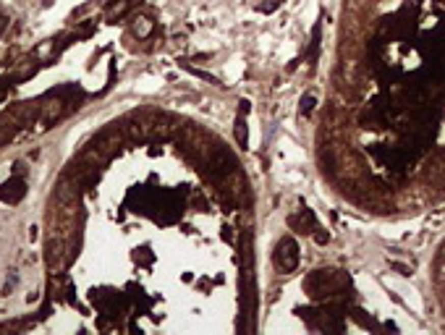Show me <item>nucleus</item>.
I'll use <instances>...</instances> for the list:
<instances>
[{
	"instance_id": "nucleus-1",
	"label": "nucleus",
	"mask_w": 445,
	"mask_h": 335,
	"mask_svg": "<svg viewBox=\"0 0 445 335\" xmlns=\"http://www.w3.org/2000/svg\"><path fill=\"white\" fill-rule=\"evenodd\" d=\"M24 197H26V183H24V178L18 173L0 186V199H3L6 204H18Z\"/></svg>"
},
{
	"instance_id": "nucleus-2",
	"label": "nucleus",
	"mask_w": 445,
	"mask_h": 335,
	"mask_svg": "<svg viewBox=\"0 0 445 335\" xmlns=\"http://www.w3.org/2000/svg\"><path fill=\"white\" fill-rule=\"evenodd\" d=\"M275 262L281 270H293L296 262H299V252H296V244L291 238H283L277 244V252H275Z\"/></svg>"
}]
</instances>
